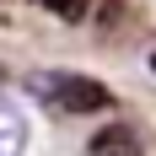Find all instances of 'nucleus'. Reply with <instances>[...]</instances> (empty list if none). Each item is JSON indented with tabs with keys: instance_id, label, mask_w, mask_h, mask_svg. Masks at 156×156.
Wrapping results in <instances>:
<instances>
[{
	"instance_id": "obj_3",
	"label": "nucleus",
	"mask_w": 156,
	"mask_h": 156,
	"mask_svg": "<svg viewBox=\"0 0 156 156\" xmlns=\"http://www.w3.org/2000/svg\"><path fill=\"white\" fill-rule=\"evenodd\" d=\"M92 156H145V140L129 124H108L92 135Z\"/></svg>"
},
{
	"instance_id": "obj_1",
	"label": "nucleus",
	"mask_w": 156,
	"mask_h": 156,
	"mask_svg": "<svg viewBox=\"0 0 156 156\" xmlns=\"http://www.w3.org/2000/svg\"><path fill=\"white\" fill-rule=\"evenodd\" d=\"M32 92L54 113H102L113 102V92L97 76H76V70H43V76H32Z\"/></svg>"
},
{
	"instance_id": "obj_2",
	"label": "nucleus",
	"mask_w": 156,
	"mask_h": 156,
	"mask_svg": "<svg viewBox=\"0 0 156 156\" xmlns=\"http://www.w3.org/2000/svg\"><path fill=\"white\" fill-rule=\"evenodd\" d=\"M27 140H32V129H27L22 102L0 92V156H27Z\"/></svg>"
},
{
	"instance_id": "obj_5",
	"label": "nucleus",
	"mask_w": 156,
	"mask_h": 156,
	"mask_svg": "<svg viewBox=\"0 0 156 156\" xmlns=\"http://www.w3.org/2000/svg\"><path fill=\"white\" fill-rule=\"evenodd\" d=\"M151 70H156V54H151Z\"/></svg>"
},
{
	"instance_id": "obj_4",
	"label": "nucleus",
	"mask_w": 156,
	"mask_h": 156,
	"mask_svg": "<svg viewBox=\"0 0 156 156\" xmlns=\"http://www.w3.org/2000/svg\"><path fill=\"white\" fill-rule=\"evenodd\" d=\"M43 11H54V16H65V22H81L86 16V0H38Z\"/></svg>"
}]
</instances>
